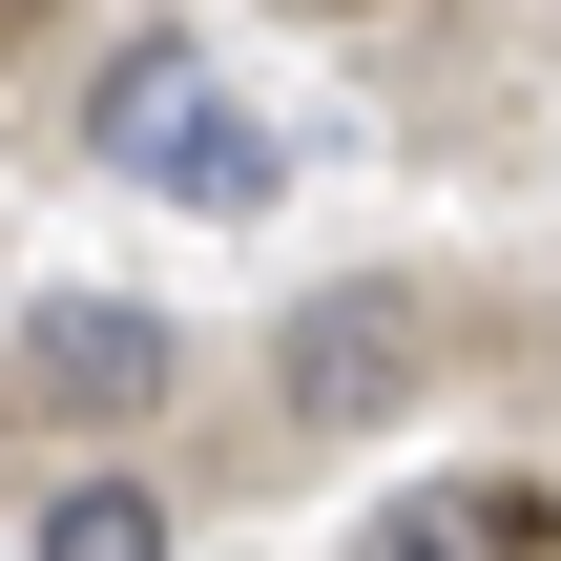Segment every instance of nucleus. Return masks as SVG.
Here are the masks:
<instances>
[{"label":"nucleus","instance_id":"nucleus-4","mask_svg":"<svg viewBox=\"0 0 561 561\" xmlns=\"http://www.w3.org/2000/svg\"><path fill=\"white\" fill-rule=\"evenodd\" d=\"M21 561H167V500H146V479L104 458V479H62V500L21 520Z\"/></svg>","mask_w":561,"mask_h":561},{"label":"nucleus","instance_id":"nucleus-1","mask_svg":"<svg viewBox=\"0 0 561 561\" xmlns=\"http://www.w3.org/2000/svg\"><path fill=\"white\" fill-rule=\"evenodd\" d=\"M21 416L42 437H146L167 396H187V333L146 312V291H21Z\"/></svg>","mask_w":561,"mask_h":561},{"label":"nucleus","instance_id":"nucleus-3","mask_svg":"<svg viewBox=\"0 0 561 561\" xmlns=\"http://www.w3.org/2000/svg\"><path fill=\"white\" fill-rule=\"evenodd\" d=\"M354 561H561V479H520V458H479V479H416V500H396Z\"/></svg>","mask_w":561,"mask_h":561},{"label":"nucleus","instance_id":"nucleus-5","mask_svg":"<svg viewBox=\"0 0 561 561\" xmlns=\"http://www.w3.org/2000/svg\"><path fill=\"white\" fill-rule=\"evenodd\" d=\"M146 187H167V208H271V146H250L229 104H187V125L146 146Z\"/></svg>","mask_w":561,"mask_h":561},{"label":"nucleus","instance_id":"nucleus-2","mask_svg":"<svg viewBox=\"0 0 561 561\" xmlns=\"http://www.w3.org/2000/svg\"><path fill=\"white\" fill-rule=\"evenodd\" d=\"M271 396H291V437H375V416L416 396V312H396V291H312L291 354H271Z\"/></svg>","mask_w":561,"mask_h":561},{"label":"nucleus","instance_id":"nucleus-6","mask_svg":"<svg viewBox=\"0 0 561 561\" xmlns=\"http://www.w3.org/2000/svg\"><path fill=\"white\" fill-rule=\"evenodd\" d=\"M0 21H42V0H0Z\"/></svg>","mask_w":561,"mask_h":561}]
</instances>
